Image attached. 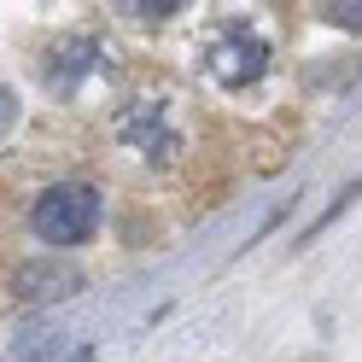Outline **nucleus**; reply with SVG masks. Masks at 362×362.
Instances as JSON below:
<instances>
[{
    "label": "nucleus",
    "instance_id": "nucleus-5",
    "mask_svg": "<svg viewBox=\"0 0 362 362\" xmlns=\"http://www.w3.org/2000/svg\"><path fill=\"white\" fill-rule=\"evenodd\" d=\"M105 64H111V53H105L100 35H64L59 47L47 53V71H41V76H47L53 94H76V88L88 76H100Z\"/></svg>",
    "mask_w": 362,
    "mask_h": 362
},
{
    "label": "nucleus",
    "instance_id": "nucleus-7",
    "mask_svg": "<svg viewBox=\"0 0 362 362\" xmlns=\"http://www.w3.org/2000/svg\"><path fill=\"white\" fill-rule=\"evenodd\" d=\"M193 0H129V12L134 18H146V24H164V18H181Z\"/></svg>",
    "mask_w": 362,
    "mask_h": 362
},
{
    "label": "nucleus",
    "instance_id": "nucleus-9",
    "mask_svg": "<svg viewBox=\"0 0 362 362\" xmlns=\"http://www.w3.org/2000/svg\"><path fill=\"white\" fill-rule=\"evenodd\" d=\"M71 362H88V345H76V351H71Z\"/></svg>",
    "mask_w": 362,
    "mask_h": 362
},
{
    "label": "nucleus",
    "instance_id": "nucleus-2",
    "mask_svg": "<svg viewBox=\"0 0 362 362\" xmlns=\"http://www.w3.org/2000/svg\"><path fill=\"white\" fill-rule=\"evenodd\" d=\"M205 71H211L216 88H228V94L252 88V82L269 71V41H263V30H252L245 18H222V24L211 30V41H205Z\"/></svg>",
    "mask_w": 362,
    "mask_h": 362
},
{
    "label": "nucleus",
    "instance_id": "nucleus-8",
    "mask_svg": "<svg viewBox=\"0 0 362 362\" xmlns=\"http://www.w3.org/2000/svg\"><path fill=\"white\" fill-rule=\"evenodd\" d=\"M0 123H6V134H12V123H18V94H12V82L0 88Z\"/></svg>",
    "mask_w": 362,
    "mask_h": 362
},
{
    "label": "nucleus",
    "instance_id": "nucleus-6",
    "mask_svg": "<svg viewBox=\"0 0 362 362\" xmlns=\"http://www.w3.org/2000/svg\"><path fill=\"white\" fill-rule=\"evenodd\" d=\"M322 18L333 30H351V35H362V0H322Z\"/></svg>",
    "mask_w": 362,
    "mask_h": 362
},
{
    "label": "nucleus",
    "instance_id": "nucleus-1",
    "mask_svg": "<svg viewBox=\"0 0 362 362\" xmlns=\"http://www.w3.org/2000/svg\"><path fill=\"white\" fill-rule=\"evenodd\" d=\"M30 234L41 245H59V252L88 245L100 234V193L88 181H59V187H47L30 205Z\"/></svg>",
    "mask_w": 362,
    "mask_h": 362
},
{
    "label": "nucleus",
    "instance_id": "nucleus-4",
    "mask_svg": "<svg viewBox=\"0 0 362 362\" xmlns=\"http://www.w3.org/2000/svg\"><path fill=\"white\" fill-rule=\"evenodd\" d=\"M76 292H82V269L64 257H30L12 269V298L24 310H53L64 298H76Z\"/></svg>",
    "mask_w": 362,
    "mask_h": 362
},
{
    "label": "nucleus",
    "instance_id": "nucleus-3",
    "mask_svg": "<svg viewBox=\"0 0 362 362\" xmlns=\"http://www.w3.org/2000/svg\"><path fill=\"white\" fill-rule=\"evenodd\" d=\"M117 141L134 158H146V164H175V158H181V129L170 123V111L158 100H141V105L123 111V117H117Z\"/></svg>",
    "mask_w": 362,
    "mask_h": 362
}]
</instances>
